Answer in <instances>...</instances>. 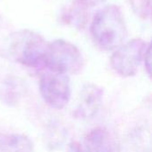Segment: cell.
I'll use <instances>...</instances> for the list:
<instances>
[{
  "label": "cell",
  "mask_w": 152,
  "mask_h": 152,
  "mask_svg": "<svg viewBox=\"0 0 152 152\" xmlns=\"http://www.w3.org/2000/svg\"><path fill=\"white\" fill-rule=\"evenodd\" d=\"M134 14L141 20L150 19L151 14V0H129Z\"/></svg>",
  "instance_id": "30bf717a"
},
{
  "label": "cell",
  "mask_w": 152,
  "mask_h": 152,
  "mask_svg": "<svg viewBox=\"0 0 152 152\" xmlns=\"http://www.w3.org/2000/svg\"><path fill=\"white\" fill-rule=\"evenodd\" d=\"M90 31L102 50L111 51L123 45L128 32L120 7L110 4L99 10L93 18Z\"/></svg>",
  "instance_id": "6da1fadb"
},
{
  "label": "cell",
  "mask_w": 152,
  "mask_h": 152,
  "mask_svg": "<svg viewBox=\"0 0 152 152\" xmlns=\"http://www.w3.org/2000/svg\"><path fill=\"white\" fill-rule=\"evenodd\" d=\"M87 152H117V142L106 129L98 127L90 131L85 139Z\"/></svg>",
  "instance_id": "52a82bcc"
},
{
  "label": "cell",
  "mask_w": 152,
  "mask_h": 152,
  "mask_svg": "<svg viewBox=\"0 0 152 152\" xmlns=\"http://www.w3.org/2000/svg\"><path fill=\"white\" fill-rule=\"evenodd\" d=\"M143 61H144V65H145V69H146L148 75L151 77V45H149V46L144 53Z\"/></svg>",
  "instance_id": "8fae6325"
},
{
  "label": "cell",
  "mask_w": 152,
  "mask_h": 152,
  "mask_svg": "<svg viewBox=\"0 0 152 152\" xmlns=\"http://www.w3.org/2000/svg\"><path fill=\"white\" fill-rule=\"evenodd\" d=\"M84 66V60L79 49L64 39H56L48 43L45 69L65 74H77Z\"/></svg>",
  "instance_id": "3957f363"
},
{
  "label": "cell",
  "mask_w": 152,
  "mask_h": 152,
  "mask_svg": "<svg viewBox=\"0 0 152 152\" xmlns=\"http://www.w3.org/2000/svg\"><path fill=\"white\" fill-rule=\"evenodd\" d=\"M86 7L76 2L75 5H71L69 8L62 13L61 19L65 23L72 24L77 28H82L86 22Z\"/></svg>",
  "instance_id": "9c48e42d"
},
{
  "label": "cell",
  "mask_w": 152,
  "mask_h": 152,
  "mask_svg": "<svg viewBox=\"0 0 152 152\" xmlns=\"http://www.w3.org/2000/svg\"><path fill=\"white\" fill-rule=\"evenodd\" d=\"M9 50L15 60L29 68H45L48 43L38 33L21 29L9 37Z\"/></svg>",
  "instance_id": "7a4b0ae2"
},
{
  "label": "cell",
  "mask_w": 152,
  "mask_h": 152,
  "mask_svg": "<svg viewBox=\"0 0 152 152\" xmlns=\"http://www.w3.org/2000/svg\"><path fill=\"white\" fill-rule=\"evenodd\" d=\"M39 90L42 98L51 108L62 110L71 95L69 77L65 73L45 69L40 77Z\"/></svg>",
  "instance_id": "277c9868"
},
{
  "label": "cell",
  "mask_w": 152,
  "mask_h": 152,
  "mask_svg": "<svg viewBox=\"0 0 152 152\" xmlns=\"http://www.w3.org/2000/svg\"><path fill=\"white\" fill-rule=\"evenodd\" d=\"M105 1H107V0H76V2L79 3L80 4L84 5L86 8L100 4H102V3H103Z\"/></svg>",
  "instance_id": "7c38bea8"
},
{
  "label": "cell",
  "mask_w": 152,
  "mask_h": 152,
  "mask_svg": "<svg viewBox=\"0 0 152 152\" xmlns=\"http://www.w3.org/2000/svg\"><path fill=\"white\" fill-rule=\"evenodd\" d=\"M0 152H34V145L23 134H6L0 137Z\"/></svg>",
  "instance_id": "ba28073f"
},
{
  "label": "cell",
  "mask_w": 152,
  "mask_h": 152,
  "mask_svg": "<svg viewBox=\"0 0 152 152\" xmlns=\"http://www.w3.org/2000/svg\"><path fill=\"white\" fill-rule=\"evenodd\" d=\"M103 89L92 83L86 84L79 94V101L75 111V116L80 119L87 120L93 118L102 102Z\"/></svg>",
  "instance_id": "8992f818"
},
{
  "label": "cell",
  "mask_w": 152,
  "mask_h": 152,
  "mask_svg": "<svg viewBox=\"0 0 152 152\" xmlns=\"http://www.w3.org/2000/svg\"><path fill=\"white\" fill-rule=\"evenodd\" d=\"M150 44L142 38H134L116 49L110 58L112 69L123 77H130L137 73Z\"/></svg>",
  "instance_id": "5b68a950"
},
{
  "label": "cell",
  "mask_w": 152,
  "mask_h": 152,
  "mask_svg": "<svg viewBox=\"0 0 152 152\" xmlns=\"http://www.w3.org/2000/svg\"><path fill=\"white\" fill-rule=\"evenodd\" d=\"M67 152H84L81 145L77 142H71L68 146Z\"/></svg>",
  "instance_id": "4fadbf2b"
}]
</instances>
